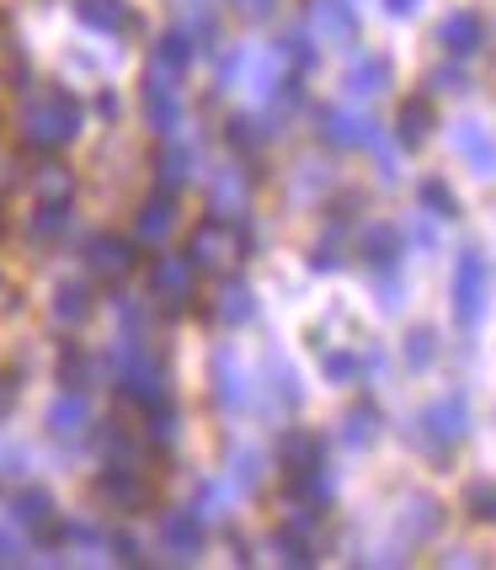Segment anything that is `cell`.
Instances as JSON below:
<instances>
[{"label": "cell", "mask_w": 496, "mask_h": 570, "mask_svg": "<svg viewBox=\"0 0 496 570\" xmlns=\"http://www.w3.org/2000/svg\"><path fill=\"white\" fill-rule=\"evenodd\" d=\"M438 522H444V501L438 497H411L406 501V512H400V539L406 544H422L438 533Z\"/></svg>", "instance_id": "8fae6325"}, {"label": "cell", "mask_w": 496, "mask_h": 570, "mask_svg": "<svg viewBox=\"0 0 496 570\" xmlns=\"http://www.w3.org/2000/svg\"><path fill=\"white\" fill-rule=\"evenodd\" d=\"M304 27H310L321 43H352V38H358V17H352L348 0H310V6H304Z\"/></svg>", "instance_id": "5b68a950"}, {"label": "cell", "mask_w": 496, "mask_h": 570, "mask_svg": "<svg viewBox=\"0 0 496 570\" xmlns=\"http://www.w3.org/2000/svg\"><path fill=\"white\" fill-rule=\"evenodd\" d=\"M91 267H97L101 277H124L128 267H134V246L128 240H91Z\"/></svg>", "instance_id": "e0dca14e"}, {"label": "cell", "mask_w": 496, "mask_h": 570, "mask_svg": "<svg viewBox=\"0 0 496 570\" xmlns=\"http://www.w3.org/2000/svg\"><path fill=\"white\" fill-rule=\"evenodd\" d=\"M278 53H289L299 70H315V49H310V32H294V38H283V43H278Z\"/></svg>", "instance_id": "f1b7e54d"}, {"label": "cell", "mask_w": 496, "mask_h": 570, "mask_svg": "<svg viewBox=\"0 0 496 570\" xmlns=\"http://www.w3.org/2000/svg\"><path fill=\"white\" fill-rule=\"evenodd\" d=\"M321 459H325V443L315 432H304V426H289L278 438V464L283 470H304V464H321Z\"/></svg>", "instance_id": "5bb4252c"}, {"label": "cell", "mask_w": 496, "mask_h": 570, "mask_svg": "<svg viewBox=\"0 0 496 570\" xmlns=\"http://www.w3.org/2000/svg\"><path fill=\"white\" fill-rule=\"evenodd\" d=\"M310 267H315V273H337V267H342V250H337V240H315V250H310Z\"/></svg>", "instance_id": "1f68e13d"}, {"label": "cell", "mask_w": 496, "mask_h": 570, "mask_svg": "<svg viewBox=\"0 0 496 570\" xmlns=\"http://www.w3.org/2000/svg\"><path fill=\"white\" fill-rule=\"evenodd\" d=\"M427 134H432V101L411 97L406 107H400V118H396V145L400 149H422Z\"/></svg>", "instance_id": "9a60e30c"}, {"label": "cell", "mask_w": 496, "mask_h": 570, "mask_svg": "<svg viewBox=\"0 0 496 570\" xmlns=\"http://www.w3.org/2000/svg\"><path fill=\"white\" fill-rule=\"evenodd\" d=\"M390 91V59L385 53H363L348 65V97L352 101H373Z\"/></svg>", "instance_id": "9c48e42d"}, {"label": "cell", "mask_w": 496, "mask_h": 570, "mask_svg": "<svg viewBox=\"0 0 496 570\" xmlns=\"http://www.w3.org/2000/svg\"><path fill=\"white\" fill-rule=\"evenodd\" d=\"M438 43L448 53H459V59H470L480 43H486V22H480V11H448L444 22H438Z\"/></svg>", "instance_id": "ba28073f"}, {"label": "cell", "mask_w": 496, "mask_h": 570, "mask_svg": "<svg viewBox=\"0 0 496 570\" xmlns=\"http://www.w3.org/2000/svg\"><path fill=\"white\" fill-rule=\"evenodd\" d=\"M187 256H193L198 267H230V262L241 256V235H235L224 219H214L193 235V250H187Z\"/></svg>", "instance_id": "52a82bcc"}, {"label": "cell", "mask_w": 496, "mask_h": 570, "mask_svg": "<svg viewBox=\"0 0 496 570\" xmlns=\"http://www.w3.org/2000/svg\"><path fill=\"white\" fill-rule=\"evenodd\" d=\"M400 250H406V235H400L396 224H369V229L358 235V256H363L369 267H396Z\"/></svg>", "instance_id": "7c38bea8"}, {"label": "cell", "mask_w": 496, "mask_h": 570, "mask_svg": "<svg viewBox=\"0 0 496 570\" xmlns=\"http://www.w3.org/2000/svg\"><path fill=\"white\" fill-rule=\"evenodd\" d=\"M400 298H406V283H400L390 267H379V309H390V315H396Z\"/></svg>", "instance_id": "f546056e"}, {"label": "cell", "mask_w": 496, "mask_h": 570, "mask_svg": "<svg viewBox=\"0 0 496 570\" xmlns=\"http://www.w3.org/2000/svg\"><path fill=\"white\" fill-rule=\"evenodd\" d=\"M465 432H470V400L438 395L422 416L411 422V443L422 448V453H432V459H448L454 448L465 443Z\"/></svg>", "instance_id": "6da1fadb"}, {"label": "cell", "mask_w": 496, "mask_h": 570, "mask_svg": "<svg viewBox=\"0 0 496 570\" xmlns=\"http://www.w3.org/2000/svg\"><path fill=\"white\" fill-rule=\"evenodd\" d=\"M220 400L224 405H246L251 390H246V373H241V363L230 368V352H220Z\"/></svg>", "instance_id": "7402d4cb"}, {"label": "cell", "mask_w": 496, "mask_h": 570, "mask_svg": "<svg viewBox=\"0 0 496 570\" xmlns=\"http://www.w3.org/2000/svg\"><path fill=\"white\" fill-rule=\"evenodd\" d=\"M427 86H432V91H448V97H459V91H470V75L459 70V65H438V70L427 75Z\"/></svg>", "instance_id": "4316f807"}, {"label": "cell", "mask_w": 496, "mask_h": 570, "mask_svg": "<svg viewBox=\"0 0 496 570\" xmlns=\"http://www.w3.org/2000/svg\"><path fill=\"white\" fill-rule=\"evenodd\" d=\"M448 145L465 155V166H470L475 176H486V181L496 176V134L480 124V118H459V124L448 128Z\"/></svg>", "instance_id": "277c9868"}, {"label": "cell", "mask_w": 496, "mask_h": 570, "mask_svg": "<svg viewBox=\"0 0 496 570\" xmlns=\"http://www.w3.org/2000/svg\"><path fill=\"white\" fill-rule=\"evenodd\" d=\"M273 379H283V411H299V400H304V390H299V373L289 368V357H278V352H273Z\"/></svg>", "instance_id": "83f0119b"}, {"label": "cell", "mask_w": 496, "mask_h": 570, "mask_svg": "<svg viewBox=\"0 0 496 570\" xmlns=\"http://www.w3.org/2000/svg\"><path fill=\"white\" fill-rule=\"evenodd\" d=\"M54 315H59V321H80V315H86V294H80V288H59Z\"/></svg>", "instance_id": "d6a6232c"}, {"label": "cell", "mask_w": 496, "mask_h": 570, "mask_svg": "<svg viewBox=\"0 0 496 570\" xmlns=\"http://www.w3.org/2000/svg\"><path fill=\"white\" fill-rule=\"evenodd\" d=\"M172 224H176V208L166 198H155L139 208V240H149V246H161L166 235H172Z\"/></svg>", "instance_id": "d6986e66"}, {"label": "cell", "mask_w": 496, "mask_h": 570, "mask_svg": "<svg viewBox=\"0 0 496 570\" xmlns=\"http://www.w3.org/2000/svg\"><path fill=\"white\" fill-rule=\"evenodd\" d=\"M230 208H246V181L241 176H224L220 193H214V214L220 219H230Z\"/></svg>", "instance_id": "484cf974"}, {"label": "cell", "mask_w": 496, "mask_h": 570, "mask_svg": "<svg viewBox=\"0 0 496 570\" xmlns=\"http://www.w3.org/2000/svg\"><path fill=\"white\" fill-rule=\"evenodd\" d=\"M492 262L480 256V250H459V267H454V315H459V325L465 331H475V325L486 321V309H492Z\"/></svg>", "instance_id": "7a4b0ae2"}, {"label": "cell", "mask_w": 496, "mask_h": 570, "mask_svg": "<svg viewBox=\"0 0 496 570\" xmlns=\"http://www.w3.org/2000/svg\"><path fill=\"white\" fill-rule=\"evenodd\" d=\"M385 11H390V17H417L422 0H385Z\"/></svg>", "instance_id": "e575fe53"}, {"label": "cell", "mask_w": 496, "mask_h": 570, "mask_svg": "<svg viewBox=\"0 0 496 570\" xmlns=\"http://www.w3.org/2000/svg\"><path fill=\"white\" fill-rule=\"evenodd\" d=\"M315 124H321L325 145H337V149H363L369 145V134H373V124L363 118V112H352V107H321Z\"/></svg>", "instance_id": "8992f818"}, {"label": "cell", "mask_w": 496, "mask_h": 570, "mask_svg": "<svg viewBox=\"0 0 496 570\" xmlns=\"http://www.w3.org/2000/svg\"><path fill=\"white\" fill-rule=\"evenodd\" d=\"M289 497H294V507H331V497H337V480L325 474V459L321 464H304V470H289Z\"/></svg>", "instance_id": "30bf717a"}, {"label": "cell", "mask_w": 496, "mask_h": 570, "mask_svg": "<svg viewBox=\"0 0 496 570\" xmlns=\"http://www.w3.org/2000/svg\"><path fill=\"white\" fill-rule=\"evenodd\" d=\"M321 368H325V379H331V384H352V379L363 373V363H358L352 352H325Z\"/></svg>", "instance_id": "d4e9b609"}, {"label": "cell", "mask_w": 496, "mask_h": 570, "mask_svg": "<svg viewBox=\"0 0 496 570\" xmlns=\"http://www.w3.org/2000/svg\"><path fill=\"white\" fill-rule=\"evenodd\" d=\"M278 554H283V566H315V544L310 539H299V533H289V528H278Z\"/></svg>", "instance_id": "cb8c5ba5"}, {"label": "cell", "mask_w": 496, "mask_h": 570, "mask_svg": "<svg viewBox=\"0 0 496 570\" xmlns=\"http://www.w3.org/2000/svg\"><path fill=\"white\" fill-rule=\"evenodd\" d=\"M417 198H422V214H427V219H459V193L448 187L444 176H427Z\"/></svg>", "instance_id": "ac0fdd59"}, {"label": "cell", "mask_w": 496, "mask_h": 570, "mask_svg": "<svg viewBox=\"0 0 496 570\" xmlns=\"http://www.w3.org/2000/svg\"><path fill=\"white\" fill-rule=\"evenodd\" d=\"M86 22L118 27V22H124V6H118V0H86Z\"/></svg>", "instance_id": "4dcf8cb0"}, {"label": "cell", "mask_w": 496, "mask_h": 570, "mask_svg": "<svg viewBox=\"0 0 496 570\" xmlns=\"http://www.w3.org/2000/svg\"><path fill=\"white\" fill-rule=\"evenodd\" d=\"M465 512L475 522H496V480H470L465 485Z\"/></svg>", "instance_id": "44dd1931"}, {"label": "cell", "mask_w": 496, "mask_h": 570, "mask_svg": "<svg viewBox=\"0 0 496 570\" xmlns=\"http://www.w3.org/2000/svg\"><path fill=\"white\" fill-rule=\"evenodd\" d=\"M220 315H224V321H230V325H246L251 315H256V298H251V288H246V283H230V288H224Z\"/></svg>", "instance_id": "603a6c76"}, {"label": "cell", "mask_w": 496, "mask_h": 570, "mask_svg": "<svg viewBox=\"0 0 496 570\" xmlns=\"http://www.w3.org/2000/svg\"><path fill=\"white\" fill-rule=\"evenodd\" d=\"M241 6H246L251 17H262V11H268V6H273V0H241Z\"/></svg>", "instance_id": "8d00e7d4"}, {"label": "cell", "mask_w": 496, "mask_h": 570, "mask_svg": "<svg viewBox=\"0 0 496 570\" xmlns=\"http://www.w3.org/2000/svg\"><path fill=\"white\" fill-rule=\"evenodd\" d=\"M241 480H246V485H256V453H241Z\"/></svg>", "instance_id": "d590c367"}, {"label": "cell", "mask_w": 496, "mask_h": 570, "mask_svg": "<svg viewBox=\"0 0 496 570\" xmlns=\"http://www.w3.org/2000/svg\"><path fill=\"white\" fill-rule=\"evenodd\" d=\"M172 544L182 549V554H193V549H198V528L187 518H172Z\"/></svg>", "instance_id": "836d02e7"}, {"label": "cell", "mask_w": 496, "mask_h": 570, "mask_svg": "<svg viewBox=\"0 0 496 570\" xmlns=\"http://www.w3.org/2000/svg\"><path fill=\"white\" fill-rule=\"evenodd\" d=\"M193 283H198V262H193V256H166V262H155V288L166 294V304L193 298Z\"/></svg>", "instance_id": "4fadbf2b"}, {"label": "cell", "mask_w": 496, "mask_h": 570, "mask_svg": "<svg viewBox=\"0 0 496 570\" xmlns=\"http://www.w3.org/2000/svg\"><path fill=\"white\" fill-rule=\"evenodd\" d=\"M75 128H80V112H75V101L65 97V91H54V97H43L32 112H27V145L38 149H54L65 145Z\"/></svg>", "instance_id": "3957f363"}, {"label": "cell", "mask_w": 496, "mask_h": 570, "mask_svg": "<svg viewBox=\"0 0 496 570\" xmlns=\"http://www.w3.org/2000/svg\"><path fill=\"white\" fill-rule=\"evenodd\" d=\"M432 357H438V331H432V325H417V331L406 336V368L422 373V368H432Z\"/></svg>", "instance_id": "ffe728a7"}, {"label": "cell", "mask_w": 496, "mask_h": 570, "mask_svg": "<svg viewBox=\"0 0 496 570\" xmlns=\"http://www.w3.org/2000/svg\"><path fill=\"white\" fill-rule=\"evenodd\" d=\"M379 432H385V422H379L373 405H352L348 416H342V438H348V448H373L379 443Z\"/></svg>", "instance_id": "2e32d148"}]
</instances>
